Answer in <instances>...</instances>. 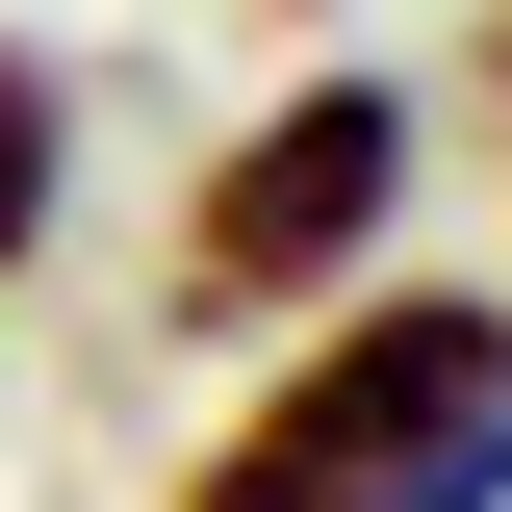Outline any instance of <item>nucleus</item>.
<instances>
[{
    "label": "nucleus",
    "mask_w": 512,
    "mask_h": 512,
    "mask_svg": "<svg viewBox=\"0 0 512 512\" xmlns=\"http://www.w3.org/2000/svg\"><path fill=\"white\" fill-rule=\"evenodd\" d=\"M410 154H436V103L384 52H308L282 103L231 128L180 180V256H154V333H205V359H256V333H308L333 282H384V231H410Z\"/></svg>",
    "instance_id": "2"
},
{
    "label": "nucleus",
    "mask_w": 512,
    "mask_h": 512,
    "mask_svg": "<svg viewBox=\"0 0 512 512\" xmlns=\"http://www.w3.org/2000/svg\"><path fill=\"white\" fill-rule=\"evenodd\" d=\"M52 205H77V52H52V26H0V308H26Z\"/></svg>",
    "instance_id": "3"
},
{
    "label": "nucleus",
    "mask_w": 512,
    "mask_h": 512,
    "mask_svg": "<svg viewBox=\"0 0 512 512\" xmlns=\"http://www.w3.org/2000/svg\"><path fill=\"white\" fill-rule=\"evenodd\" d=\"M154 512H512V282H333Z\"/></svg>",
    "instance_id": "1"
},
{
    "label": "nucleus",
    "mask_w": 512,
    "mask_h": 512,
    "mask_svg": "<svg viewBox=\"0 0 512 512\" xmlns=\"http://www.w3.org/2000/svg\"><path fill=\"white\" fill-rule=\"evenodd\" d=\"M461 77H487V103H512V0H487V26H461Z\"/></svg>",
    "instance_id": "4"
}]
</instances>
